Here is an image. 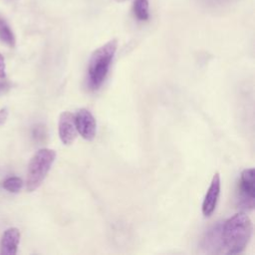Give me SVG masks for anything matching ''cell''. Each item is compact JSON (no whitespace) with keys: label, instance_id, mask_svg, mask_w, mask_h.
Returning <instances> with one entry per match:
<instances>
[{"label":"cell","instance_id":"cell-6","mask_svg":"<svg viewBox=\"0 0 255 255\" xmlns=\"http://www.w3.org/2000/svg\"><path fill=\"white\" fill-rule=\"evenodd\" d=\"M58 132L61 141L65 145L72 144L77 137L75 115L70 112H63L59 117Z\"/></svg>","mask_w":255,"mask_h":255},{"label":"cell","instance_id":"cell-7","mask_svg":"<svg viewBox=\"0 0 255 255\" xmlns=\"http://www.w3.org/2000/svg\"><path fill=\"white\" fill-rule=\"evenodd\" d=\"M220 175L218 172L214 173L207 192L202 202V214L205 217H209L215 210L218 197L220 194Z\"/></svg>","mask_w":255,"mask_h":255},{"label":"cell","instance_id":"cell-15","mask_svg":"<svg viewBox=\"0 0 255 255\" xmlns=\"http://www.w3.org/2000/svg\"><path fill=\"white\" fill-rule=\"evenodd\" d=\"M6 78V65L3 56L0 54V79Z\"/></svg>","mask_w":255,"mask_h":255},{"label":"cell","instance_id":"cell-9","mask_svg":"<svg viewBox=\"0 0 255 255\" xmlns=\"http://www.w3.org/2000/svg\"><path fill=\"white\" fill-rule=\"evenodd\" d=\"M20 242V231L16 227H10L4 231L0 241L1 255H15Z\"/></svg>","mask_w":255,"mask_h":255},{"label":"cell","instance_id":"cell-13","mask_svg":"<svg viewBox=\"0 0 255 255\" xmlns=\"http://www.w3.org/2000/svg\"><path fill=\"white\" fill-rule=\"evenodd\" d=\"M237 0H197V2L208 9H219L225 8L236 2Z\"/></svg>","mask_w":255,"mask_h":255},{"label":"cell","instance_id":"cell-16","mask_svg":"<svg viewBox=\"0 0 255 255\" xmlns=\"http://www.w3.org/2000/svg\"><path fill=\"white\" fill-rule=\"evenodd\" d=\"M8 109L7 108H2L0 109V125H3L7 118H8Z\"/></svg>","mask_w":255,"mask_h":255},{"label":"cell","instance_id":"cell-17","mask_svg":"<svg viewBox=\"0 0 255 255\" xmlns=\"http://www.w3.org/2000/svg\"><path fill=\"white\" fill-rule=\"evenodd\" d=\"M7 88H9V86H8V84H6V83H0V92H4Z\"/></svg>","mask_w":255,"mask_h":255},{"label":"cell","instance_id":"cell-11","mask_svg":"<svg viewBox=\"0 0 255 255\" xmlns=\"http://www.w3.org/2000/svg\"><path fill=\"white\" fill-rule=\"evenodd\" d=\"M148 0H134L132 10L138 21H146L149 18Z\"/></svg>","mask_w":255,"mask_h":255},{"label":"cell","instance_id":"cell-5","mask_svg":"<svg viewBox=\"0 0 255 255\" xmlns=\"http://www.w3.org/2000/svg\"><path fill=\"white\" fill-rule=\"evenodd\" d=\"M77 131L86 140H93L96 136L97 123L92 113L87 109H80L75 115Z\"/></svg>","mask_w":255,"mask_h":255},{"label":"cell","instance_id":"cell-4","mask_svg":"<svg viewBox=\"0 0 255 255\" xmlns=\"http://www.w3.org/2000/svg\"><path fill=\"white\" fill-rule=\"evenodd\" d=\"M254 169L245 168L241 174L238 183L239 199L238 206L242 209L252 210L255 206V186H254Z\"/></svg>","mask_w":255,"mask_h":255},{"label":"cell","instance_id":"cell-14","mask_svg":"<svg viewBox=\"0 0 255 255\" xmlns=\"http://www.w3.org/2000/svg\"><path fill=\"white\" fill-rule=\"evenodd\" d=\"M32 137L34 138L35 141L38 142H42L46 139L47 137V131H46V128L43 125H36L33 128H32Z\"/></svg>","mask_w":255,"mask_h":255},{"label":"cell","instance_id":"cell-10","mask_svg":"<svg viewBox=\"0 0 255 255\" xmlns=\"http://www.w3.org/2000/svg\"><path fill=\"white\" fill-rule=\"evenodd\" d=\"M0 41L10 48H14L16 44L15 35L7 24V22L0 17Z\"/></svg>","mask_w":255,"mask_h":255},{"label":"cell","instance_id":"cell-1","mask_svg":"<svg viewBox=\"0 0 255 255\" xmlns=\"http://www.w3.org/2000/svg\"><path fill=\"white\" fill-rule=\"evenodd\" d=\"M252 221L244 212H237L222 223L221 237L227 254H238L245 250L252 236Z\"/></svg>","mask_w":255,"mask_h":255},{"label":"cell","instance_id":"cell-3","mask_svg":"<svg viewBox=\"0 0 255 255\" xmlns=\"http://www.w3.org/2000/svg\"><path fill=\"white\" fill-rule=\"evenodd\" d=\"M56 151L51 148H41L31 157L26 178V187L29 192L36 190L44 181L55 159Z\"/></svg>","mask_w":255,"mask_h":255},{"label":"cell","instance_id":"cell-18","mask_svg":"<svg viewBox=\"0 0 255 255\" xmlns=\"http://www.w3.org/2000/svg\"><path fill=\"white\" fill-rule=\"evenodd\" d=\"M116 1H118V2H124V1H127V0H116Z\"/></svg>","mask_w":255,"mask_h":255},{"label":"cell","instance_id":"cell-8","mask_svg":"<svg viewBox=\"0 0 255 255\" xmlns=\"http://www.w3.org/2000/svg\"><path fill=\"white\" fill-rule=\"evenodd\" d=\"M221 228L222 223L218 222L205 233L201 245L207 253H219L223 250Z\"/></svg>","mask_w":255,"mask_h":255},{"label":"cell","instance_id":"cell-12","mask_svg":"<svg viewBox=\"0 0 255 255\" xmlns=\"http://www.w3.org/2000/svg\"><path fill=\"white\" fill-rule=\"evenodd\" d=\"M23 186V180L17 176H10L6 178L3 183L2 187L11 193H17Z\"/></svg>","mask_w":255,"mask_h":255},{"label":"cell","instance_id":"cell-2","mask_svg":"<svg viewBox=\"0 0 255 255\" xmlns=\"http://www.w3.org/2000/svg\"><path fill=\"white\" fill-rule=\"evenodd\" d=\"M117 48V39H112L96 49L91 55L87 76L88 86L91 90H98L106 80Z\"/></svg>","mask_w":255,"mask_h":255}]
</instances>
